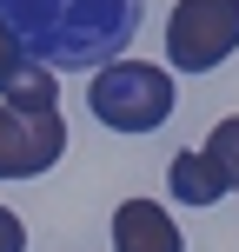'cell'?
<instances>
[{"label": "cell", "mask_w": 239, "mask_h": 252, "mask_svg": "<svg viewBox=\"0 0 239 252\" xmlns=\"http://www.w3.org/2000/svg\"><path fill=\"white\" fill-rule=\"evenodd\" d=\"M146 0H0L13 47L27 60L73 73V66H106L133 47Z\"/></svg>", "instance_id": "6da1fadb"}, {"label": "cell", "mask_w": 239, "mask_h": 252, "mask_svg": "<svg viewBox=\"0 0 239 252\" xmlns=\"http://www.w3.org/2000/svg\"><path fill=\"white\" fill-rule=\"evenodd\" d=\"M93 120L113 126V133H153V126H166L173 113V73L166 66H146V60H113L93 73V93H87Z\"/></svg>", "instance_id": "7a4b0ae2"}, {"label": "cell", "mask_w": 239, "mask_h": 252, "mask_svg": "<svg viewBox=\"0 0 239 252\" xmlns=\"http://www.w3.org/2000/svg\"><path fill=\"white\" fill-rule=\"evenodd\" d=\"M239 53V0H179L166 20V60L179 73H213Z\"/></svg>", "instance_id": "3957f363"}, {"label": "cell", "mask_w": 239, "mask_h": 252, "mask_svg": "<svg viewBox=\"0 0 239 252\" xmlns=\"http://www.w3.org/2000/svg\"><path fill=\"white\" fill-rule=\"evenodd\" d=\"M60 153H67L60 106H40V113L0 106V179H40Z\"/></svg>", "instance_id": "277c9868"}, {"label": "cell", "mask_w": 239, "mask_h": 252, "mask_svg": "<svg viewBox=\"0 0 239 252\" xmlns=\"http://www.w3.org/2000/svg\"><path fill=\"white\" fill-rule=\"evenodd\" d=\"M113 252H186V239L160 199H126L113 206Z\"/></svg>", "instance_id": "5b68a950"}, {"label": "cell", "mask_w": 239, "mask_h": 252, "mask_svg": "<svg viewBox=\"0 0 239 252\" xmlns=\"http://www.w3.org/2000/svg\"><path fill=\"white\" fill-rule=\"evenodd\" d=\"M60 100V87H53V66H40V60H13L7 73H0V106H20V113H40V106H53Z\"/></svg>", "instance_id": "8992f818"}, {"label": "cell", "mask_w": 239, "mask_h": 252, "mask_svg": "<svg viewBox=\"0 0 239 252\" xmlns=\"http://www.w3.org/2000/svg\"><path fill=\"white\" fill-rule=\"evenodd\" d=\"M173 199L179 206H219V199H226V179L213 173L206 153H179V159H173Z\"/></svg>", "instance_id": "52a82bcc"}, {"label": "cell", "mask_w": 239, "mask_h": 252, "mask_svg": "<svg viewBox=\"0 0 239 252\" xmlns=\"http://www.w3.org/2000/svg\"><path fill=\"white\" fill-rule=\"evenodd\" d=\"M200 153L213 159V173L226 179V192H233V186H239V113H233V120H219L213 133H206V146H200Z\"/></svg>", "instance_id": "ba28073f"}, {"label": "cell", "mask_w": 239, "mask_h": 252, "mask_svg": "<svg viewBox=\"0 0 239 252\" xmlns=\"http://www.w3.org/2000/svg\"><path fill=\"white\" fill-rule=\"evenodd\" d=\"M0 252H27V226H20V213H7V206H0Z\"/></svg>", "instance_id": "9c48e42d"}, {"label": "cell", "mask_w": 239, "mask_h": 252, "mask_svg": "<svg viewBox=\"0 0 239 252\" xmlns=\"http://www.w3.org/2000/svg\"><path fill=\"white\" fill-rule=\"evenodd\" d=\"M13 60H20V47H13V33H7V20H0V73H7Z\"/></svg>", "instance_id": "30bf717a"}]
</instances>
